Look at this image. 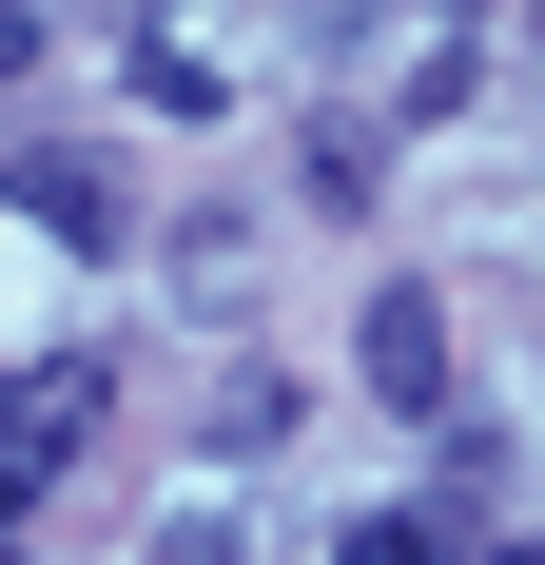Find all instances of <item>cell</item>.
<instances>
[{
	"instance_id": "cell-1",
	"label": "cell",
	"mask_w": 545,
	"mask_h": 565,
	"mask_svg": "<svg viewBox=\"0 0 545 565\" xmlns=\"http://www.w3.org/2000/svg\"><path fill=\"white\" fill-rule=\"evenodd\" d=\"M351 351H371L389 409H448V312H429V292H371V332H351Z\"/></svg>"
},
{
	"instance_id": "cell-2",
	"label": "cell",
	"mask_w": 545,
	"mask_h": 565,
	"mask_svg": "<svg viewBox=\"0 0 545 565\" xmlns=\"http://www.w3.org/2000/svg\"><path fill=\"white\" fill-rule=\"evenodd\" d=\"M78 429H98V371H20V391H0V449L20 468H58Z\"/></svg>"
},
{
	"instance_id": "cell-3",
	"label": "cell",
	"mask_w": 545,
	"mask_h": 565,
	"mask_svg": "<svg viewBox=\"0 0 545 565\" xmlns=\"http://www.w3.org/2000/svg\"><path fill=\"white\" fill-rule=\"evenodd\" d=\"M20 215H40V234H78V254H98V234H117V175H98V157H20Z\"/></svg>"
},
{
	"instance_id": "cell-4",
	"label": "cell",
	"mask_w": 545,
	"mask_h": 565,
	"mask_svg": "<svg viewBox=\"0 0 545 565\" xmlns=\"http://www.w3.org/2000/svg\"><path fill=\"white\" fill-rule=\"evenodd\" d=\"M20 58H40V0H0V78H20Z\"/></svg>"
},
{
	"instance_id": "cell-5",
	"label": "cell",
	"mask_w": 545,
	"mask_h": 565,
	"mask_svg": "<svg viewBox=\"0 0 545 565\" xmlns=\"http://www.w3.org/2000/svg\"><path fill=\"white\" fill-rule=\"evenodd\" d=\"M40 488H58V468H20V449H0V526H20V508H40Z\"/></svg>"
}]
</instances>
